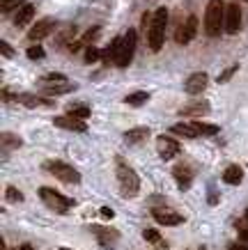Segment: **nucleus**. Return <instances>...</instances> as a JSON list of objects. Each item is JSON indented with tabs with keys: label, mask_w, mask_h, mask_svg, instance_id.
<instances>
[{
	"label": "nucleus",
	"mask_w": 248,
	"mask_h": 250,
	"mask_svg": "<svg viewBox=\"0 0 248 250\" xmlns=\"http://www.w3.org/2000/svg\"><path fill=\"white\" fill-rule=\"evenodd\" d=\"M225 30V7L223 0H209L204 9V32L207 37H218Z\"/></svg>",
	"instance_id": "f257e3e1"
},
{
	"label": "nucleus",
	"mask_w": 248,
	"mask_h": 250,
	"mask_svg": "<svg viewBox=\"0 0 248 250\" xmlns=\"http://www.w3.org/2000/svg\"><path fill=\"white\" fill-rule=\"evenodd\" d=\"M165 25H168V9L158 7L157 12L152 14L150 30H147V44H150V48L154 51V53H157V51H161V46H163Z\"/></svg>",
	"instance_id": "f03ea898"
},
{
	"label": "nucleus",
	"mask_w": 248,
	"mask_h": 250,
	"mask_svg": "<svg viewBox=\"0 0 248 250\" xmlns=\"http://www.w3.org/2000/svg\"><path fill=\"white\" fill-rule=\"evenodd\" d=\"M117 182H120V190L124 197L138 195V190H140V179H138V174H135L129 166H124V163H120V167H117Z\"/></svg>",
	"instance_id": "7ed1b4c3"
},
{
	"label": "nucleus",
	"mask_w": 248,
	"mask_h": 250,
	"mask_svg": "<svg viewBox=\"0 0 248 250\" xmlns=\"http://www.w3.org/2000/svg\"><path fill=\"white\" fill-rule=\"evenodd\" d=\"M39 90L46 92V94H65V92L74 90V85L62 74H48V76L39 78Z\"/></svg>",
	"instance_id": "20e7f679"
},
{
	"label": "nucleus",
	"mask_w": 248,
	"mask_h": 250,
	"mask_svg": "<svg viewBox=\"0 0 248 250\" xmlns=\"http://www.w3.org/2000/svg\"><path fill=\"white\" fill-rule=\"evenodd\" d=\"M44 170H46V172H51L53 177H58V179H60V182H65V184H78V182H81V174L76 172L71 166L62 163V161H46Z\"/></svg>",
	"instance_id": "39448f33"
},
{
	"label": "nucleus",
	"mask_w": 248,
	"mask_h": 250,
	"mask_svg": "<svg viewBox=\"0 0 248 250\" xmlns=\"http://www.w3.org/2000/svg\"><path fill=\"white\" fill-rule=\"evenodd\" d=\"M135 44H138V32L127 30V35L120 42V48H117V67H129L131 64L135 53Z\"/></svg>",
	"instance_id": "423d86ee"
},
{
	"label": "nucleus",
	"mask_w": 248,
	"mask_h": 250,
	"mask_svg": "<svg viewBox=\"0 0 248 250\" xmlns=\"http://www.w3.org/2000/svg\"><path fill=\"white\" fill-rule=\"evenodd\" d=\"M39 197H42V202H44L48 209H53L55 213H65L69 209V207L74 205L71 200H67V197H62L60 193H55L53 188H39Z\"/></svg>",
	"instance_id": "0eeeda50"
},
{
	"label": "nucleus",
	"mask_w": 248,
	"mask_h": 250,
	"mask_svg": "<svg viewBox=\"0 0 248 250\" xmlns=\"http://www.w3.org/2000/svg\"><path fill=\"white\" fill-rule=\"evenodd\" d=\"M196 32H198V19L191 14L177 25V30H175V42L180 46H186L191 39L196 37Z\"/></svg>",
	"instance_id": "6e6552de"
},
{
	"label": "nucleus",
	"mask_w": 248,
	"mask_h": 250,
	"mask_svg": "<svg viewBox=\"0 0 248 250\" xmlns=\"http://www.w3.org/2000/svg\"><path fill=\"white\" fill-rule=\"evenodd\" d=\"M157 149H158V154H161V159L170 161V159H175V156L180 154L181 147H180V143H177L175 138H170V136H158Z\"/></svg>",
	"instance_id": "1a4fd4ad"
},
{
	"label": "nucleus",
	"mask_w": 248,
	"mask_h": 250,
	"mask_svg": "<svg viewBox=\"0 0 248 250\" xmlns=\"http://www.w3.org/2000/svg\"><path fill=\"white\" fill-rule=\"evenodd\" d=\"M241 28V7L237 2H230L225 7V32L234 35Z\"/></svg>",
	"instance_id": "9d476101"
},
{
	"label": "nucleus",
	"mask_w": 248,
	"mask_h": 250,
	"mask_svg": "<svg viewBox=\"0 0 248 250\" xmlns=\"http://www.w3.org/2000/svg\"><path fill=\"white\" fill-rule=\"evenodd\" d=\"M207 85H209V76L204 74V71H198V74H191L188 81L184 83V90L188 94H200V92L207 90Z\"/></svg>",
	"instance_id": "9b49d317"
},
{
	"label": "nucleus",
	"mask_w": 248,
	"mask_h": 250,
	"mask_svg": "<svg viewBox=\"0 0 248 250\" xmlns=\"http://www.w3.org/2000/svg\"><path fill=\"white\" fill-rule=\"evenodd\" d=\"M152 216L161 225H181L184 223V216L177 211H170V209H152Z\"/></svg>",
	"instance_id": "f8f14e48"
},
{
	"label": "nucleus",
	"mask_w": 248,
	"mask_h": 250,
	"mask_svg": "<svg viewBox=\"0 0 248 250\" xmlns=\"http://www.w3.org/2000/svg\"><path fill=\"white\" fill-rule=\"evenodd\" d=\"M53 28H55V21H51V19H42V21H37L30 28V32H28V39H32V42L46 39V37H48V32H51Z\"/></svg>",
	"instance_id": "ddd939ff"
},
{
	"label": "nucleus",
	"mask_w": 248,
	"mask_h": 250,
	"mask_svg": "<svg viewBox=\"0 0 248 250\" xmlns=\"http://www.w3.org/2000/svg\"><path fill=\"white\" fill-rule=\"evenodd\" d=\"M55 126L67 129V131H76V133H85V131H88V124H85L83 120H76V117H71V115L55 117Z\"/></svg>",
	"instance_id": "4468645a"
},
{
	"label": "nucleus",
	"mask_w": 248,
	"mask_h": 250,
	"mask_svg": "<svg viewBox=\"0 0 248 250\" xmlns=\"http://www.w3.org/2000/svg\"><path fill=\"white\" fill-rule=\"evenodd\" d=\"M92 232L99 236V241L101 243H113L120 239V232L113 228H99V225H92Z\"/></svg>",
	"instance_id": "2eb2a0df"
},
{
	"label": "nucleus",
	"mask_w": 248,
	"mask_h": 250,
	"mask_svg": "<svg viewBox=\"0 0 248 250\" xmlns=\"http://www.w3.org/2000/svg\"><path fill=\"white\" fill-rule=\"evenodd\" d=\"M32 16H35V7H32L30 2H25V5H21V9H19V14H16V19H14L16 28H25V25L30 23Z\"/></svg>",
	"instance_id": "dca6fc26"
},
{
	"label": "nucleus",
	"mask_w": 248,
	"mask_h": 250,
	"mask_svg": "<svg viewBox=\"0 0 248 250\" xmlns=\"http://www.w3.org/2000/svg\"><path fill=\"white\" fill-rule=\"evenodd\" d=\"M16 101L19 104H23V106L28 108H35V106H53V101H48V99H39L35 97V94H16Z\"/></svg>",
	"instance_id": "f3484780"
},
{
	"label": "nucleus",
	"mask_w": 248,
	"mask_h": 250,
	"mask_svg": "<svg viewBox=\"0 0 248 250\" xmlns=\"http://www.w3.org/2000/svg\"><path fill=\"white\" fill-rule=\"evenodd\" d=\"M120 42H122V37H115L113 42L108 44V48L101 53L104 64H117V48H120Z\"/></svg>",
	"instance_id": "a211bd4d"
},
{
	"label": "nucleus",
	"mask_w": 248,
	"mask_h": 250,
	"mask_svg": "<svg viewBox=\"0 0 248 250\" xmlns=\"http://www.w3.org/2000/svg\"><path fill=\"white\" fill-rule=\"evenodd\" d=\"M175 179H177V184H180L181 188H188V184H191V179H193V172H191V167L188 166H177L173 170Z\"/></svg>",
	"instance_id": "6ab92c4d"
},
{
	"label": "nucleus",
	"mask_w": 248,
	"mask_h": 250,
	"mask_svg": "<svg viewBox=\"0 0 248 250\" xmlns=\"http://www.w3.org/2000/svg\"><path fill=\"white\" fill-rule=\"evenodd\" d=\"M181 115H204L209 113V104L207 101H191V104H186V106L180 110Z\"/></svg>",
	"instance_id": "aec40b11"
},
{
	"label": "nucleus",
	"mask_w": 248,
	"mask_h": 250,
	"mask_svg": "<svg viewBox=\"0 0 248 250\" xmlns=\"http://www.w3.org/2000/svg\"><path fill=\"white\" fill-rule=\"evenodd\" d=\"M241 179H244V170H241L239 166H230L225 172H223V182L225 184L237 186V184H241Z\"/></svg>",
	"instance_id": "412c9836"
},
{
	"label": "nucleus",
	"mask_w": 248,
	"mask_h": 250,
	"mask_svg": "<svg viewBox=\"0 0 248 250\" xmlns=\"http://www.w3.org/2000/svg\"><path fill=\"white\" fill-rule=\"evenodd\" d=\"M99 32H101V28H99V25H94V28H90V30H88V32H85V35H83V37H81V42H78V44H71V51H76L78 46H92V42L97 39V35H99Z\"/></svg>",
	"instance_id": "4be33fe9"
},
{
	"label": "nucleus",
	"mask_w": 248,
	"mask_h": 250,
	"mask_svg": "<svg viewBox=\"0 0 248 250\" xmlns=\"http://www.w3.org/2000/svg\"><path fill=\"white\" fill-rule=\"evenodd\" d=\"M150 136V131L145 129H131V131H127V136H124V140H127L129 145H135V143H143L145 138Z\"/></svg>",
	"instance_id": "5701e85b"
},
{
	"label": "nucleus",
	"mask_w": 248,
	"mask_h": 250,
	"mask_svg": "<svg viewBox=\"0 0 248 250\" xmlns=\"http://www.w3.org/2000/svg\"><path fill=\"white\" fill-rule=\"evenodd\" d=\"M191 126L198 131V136H216L218 126L216 124H204V122H191Z\"/></svg>",
	"instance_id": "b1692460"
},
{
	"label": "nucleus",
	"mask_w": 248,
	"mask_h": 250,
	"mask_svg": "<svg viewBox=\"0 0 248 250\" xmlns=\"http://www.w3.org/2000/svg\"><path fill=\"white\" fill-rule=\"evenodd\" d=\"M170 131H173L175 136H184V138H198V131L191 126V124H175V126H170Z\"/></svg>",
	"instance_id": "393cba45"
},
{
	"label": "nucleus",
	"mask_w": 248,
	"mask_h": 250,
	"mask_svg": "<svg viewBox=\"0 0 248 250\" xmlns=\"http://www.w3.org/2000/svg\"><path fill=\"white\" fill-rule=\"evenodd\" d=\"M101 58V51H99L97 46H85V51H83V62L85 64H92V62H97Z\"/></svg>",
	"instance_id": "a878e982"
},
{
	"label": "nucleus",
	"mask_w": 248,
	"mask_h": 250,
	"mask_svg": "<svg viewBox=\"0 0 248 250\" xmlns=\"http://www.w3.org/2000/svg\"><path fill=\"white\" fill-rule=\"evenodd\" d=\"M147 99H150V94H147V92H134V94H129L124 101H127L129 106H143Z\"/></svg>",
	"instance_id": "bb28decb"
},
{
	"label": "nucleus",
	"mask_w": 248,
	"mask_h": 250,
	"mask_svg": "<svg viewBox=\"0 0 248 250\" xmlns=\"http://www.w3.org/2000/svg\"><path fill=\"white\" fill-rule=\"evenodd\" d=\"M67 115H71V117H76V120H88L90 117V108L88 106H74V108H69Z\"/></svg>",
	"instance_id": "cd10ccee"
},
{
	"label": "nucleus",
	"mask_w": 248,
	"mask_h": 250,
	"mask_svg": "<svg viewBox=\"0 0 248 250\" xmlns=\"http://www.w3.org/2000/svg\"><path fill=\"white\" fill-rule=\"evenodd\" d=\"M25 55H28L30 60H42V58L46 55V51L42 48V46L35 44V46H28V51H25Z\"/></svg>",
	"instance_id": "c85d7f7f"
},
{
	"label": "nucleus",
	"mask_w": 248,
	"mask_h": 250,
	"mask_svg": "<svg viewBox=\"0 0 248 250\" xmlns=\"http://www.w3.org/2000/svg\"><path fill=\"white\" fill-rule=\"evenodd\" d=\"M21 145V140L16 136H12V133H2V149H9V147H19Z\"/></svg>",
	"instance_id": "c756f323"
},
{
	"label": "nucleus",
	"mask_w": 248,
	"mask_h": 250,
	"mask_svg": "<svg viewBox=\"0 0 248 250\" xmlns=\"http://www.w3.org/2000/svg\"><path fill=\"white\" fill-rule=\"evenodd\" d=\"M21 2H25V0H0V9H2V14H7L9 9L19 7Z\"/></svg>",
	"instance_id": "7c9ffc66"
},
{
	"label": "nucleus",
	"mask_w": 248,
	"mask_h": 250,
	"mask_svg": "<svg viewBox=\"0 0 248 250\" xmlns=\"http://www.w3.org/2000/svg\"><path fill=\"white\" fill-rule=\"evenodd\" d=\"M143 236H145V241H150V243H158V241H161V234H158L157 229H145Z\"/></svg>",
	"instance_id": "2f4dec72"
},
{
	"label": "nucleus",
	"mask_w": 248,
	"mask_h": 250,
	"mask_svg": "<svg viewBox=\"0 0 248 250\" xmlns=\"http://www.w3.org/2000/svg\"><path fill=\"white\" fill-rule=\"evenodd\" d=\"M71 32H74V28H65V30L58 35V39H55V44H65V42H69V37H71Z\"/></svg>",
	"instance_id": "473e14b6"
},
{
	"label": "nucleus",
	"mask_w": 248,
	"mask_h": 250,
	"mask_svg": "<svg viewBox=\"0 0 248 250\" xmlns=\"http://www.w3.org/2000/svg\"><path fill=\"white\" fill-rule=\"evenodd\" d=\"M234 71H237V67H230V69H225V71H223V74L218 76V83H225V81H230V78H232V74H234Z\"/></svg>",
	"instance_id": "72a5a7b5"
},
{
	"label": "nucleus",
	"mask_w": 248,
	"mask_h": 250,
	"mask_svg": "<svg viewBox=\"0 0 248 250\" xmlns=\"http://www.w3.org/2000/svg\"><path fill=\"white\" fill-rule=\"evenodd\" d=\"M0 51H2V55H5V58H12V55H14V48H12L7 42H0Z\"/></svg>",
	"instance_id": "f704fd0d"
},
{
	"label": "nucleus",
	"mask_w": 248,
	"mask_h": 250,
	"mask_svg": "<svg viewBox=\"0 0 248 250\" xmlns=\"http://www.w3.org/2000/svg\"><path fill=\"white\" fill-rule=\"evenodd\" d=\"M7 197H9V200H16V202H21V200H23V195H21V193H19V190H16V188H12V186H9V188H7Z\"/></svg>",
	"instance_id": "c9c22d12"
},
{
	"label": "nucleus",
	"mask_w": 248,
	"mask_h": 250,
	"mask_svg": "<svg viewBox=\"0 0 248 250\" xmlns=\"http://www.w3.org/2000/svg\"><path fill=\"white\" fill-rule=\"evenodd\" d=\"M239 241L248 243V228H239Z\"/></svg>",
	"instance_id": "e433bc0d"
},
{
	"label": "nucleus",
	"mask_w": 248,
	"mask_h": 250,
	"mask_svg": "<svg viewBox=\"0 0 248 250\" xmlns=\"http://www.w3.org/2000/svg\"><path fill=\"white\" fill-rule=\"evenodd\" d=\"M227 250H248V243H232Z\"/></svg>",
	"instance_id": "4c0bfd02"
},
{
	"label": "nucleus",
	"mask_w": 248,
	"mask_h": 250,
	"mask_svg": "<svg viewBox=\"0 0 248 250\" xmlns=\"http://www.w3.org/2000/svg\"><path fill=\"white\" fill-rule=\"evenodd\" d=\"M2 250H7V248H5V246H2ZM16 250H32V246H30V243H23L21 248H16Z\"/></svg>",
	"instance_id": "58836bf2"
},
{
	"label": "nucleus",
	"mask_w": 248,
	"mask_h": 250,
	"mask_svg": "<svg viewBox=\"0 0 248 250\" xmlns=\"http://www.w3.org/2000/svg\"><path fill=\"white\" fill-rule=\"evenodd\" d=\"M101 216H106V218H113V211H111V209H101Z\"/></svg>",
	"instance_id": "ea45409f"
},
{
	"label": "nucleus",
	"mask_w": 248,
	"mask_h": 250,
	"mask_svg": "<svg viewBox=\"0 0 248 250\" xmlns=\"http://www.w3.org/2000/svg\"><path fill=\"white\" fill-rule=\"evenodd\" d=\"M60 250H71V248H60Z\"/></svg>",
	"instance_id": "a19ab883"
},
{
	"label": "nucleus",
	"mask_w": 248,
	"mask_h": 250,
	"mask_svg": "<svg viewBox=\"0 0 248 250\" xmlns=\"http://www.w3.org/2000/svg\"><path fill=\"white\" fill-rule=\"evenodd\" d=\"M246 220H248V211H246Z\"/></svg>",
	"instance_id": "79ce46f5"
},
{
	"label": "nucleus",
	"mask_w": 248,
	"mask_h": 250,
	"mask_svg": "<svg viewBox=\"0 0 248 250\" xmlns=\"http://www.w3.org/2000/svg\"><path fill=\"white\" fill-rule=\"evenodd\" d=\"M200 250H204V248H200Z\"/></svg>",
	"instance_id": "37998d69"
},
{
	"label": "nucleus",
	"mask_w": 248,
	"mask_h": 250,
	"mask_svg": "<svg viewBox=\"0 0 248 250\" xmlns=\"http://www.w3.org/2000/svg\"><path fill=\"white\" fill-rule=\"evenodd\" d=\"M246 2H248V0H246Z\"/></svg>",
	"instance_id": "c03bdc74"
}]
</instances>
